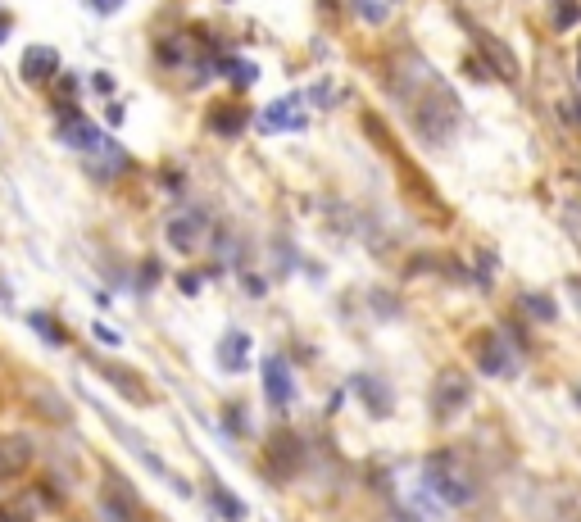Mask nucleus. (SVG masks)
Returning <instances> with one entry per match:
<instances>
[{
  "label": "nucleus",
  "mask_w": 581,
  "mask_h": 522,
  "mask_svg": "<svg viewBox=\"0 0 581 522\" xmlns=\"http://www.w3.org/2000/svg\"><path fill=\"white\" fill-rule=\"evenodd\" d=\"M386 78H391L395 105L404 109V119L414 123L427 141H445L463 123V105L454 96V87L441 73L427 69L418 55H395Z\"/></svg>",
  "instance_id": "obj_1"
},
{
  "label": "nucleus",
  "mask_w": 581,
  "mask_h": 522,
  "mask_svg": "<svg viewBox=\"0 0 581 522\" xmlns=\"http://www.w3.org/2000/svg\"><path fill=\"white\" fill-rule=\"evenodd\" d=\"M423 482H427V491H432L441 504H450V509H463V504L477 500L473 468H468L454 450H436L432 459L423 463Z\"/></svg>",
  "instance_id": "obj_2"
},
{
  "label": "nucleus",
  "mask_w": 581,
  "mask_h": 522,
  "mask_svg": "<svg viewBox=\"0 0 581 522\" xmlns=\"http://www.w3.org/2000/svg\"><path fill=\"white\" fill-rule=\"evenodd\" d=\"M468 400H473V377L463 373V368H445V373L432 382V414H436V423L459 418Z\"/></svg>",
  "instance_id": "obj_3"
},
{
  "label": "nucleus",
  "mask_w": 581,
  "mask_h": 522,
  "mask_svg": "<svg viewBox=\"0 0 581 522\" xmlns=\"http://www.w3.org/2000/svg\"><path fill=\"white\" fill-rule=\"evenodd\" d=\"M164 237H168V246L178 250V255H196V250L209 241V214H205V209H182V214L168 218Z\"/></svg>",
  "instance_id": "obj_4"
},
{
  "label": "nucleus",
  "mask_w": 581,
  "mask_h": 522,
  "mask_svg": "<svg viewBox=\"0 0 581 522\" xmlns=\"http://www.w3.org/2000/svg\"><path fill=\"white\" fill-rule=\"evenodd\" d=\"M55 132H60V141H64V146H73V150H91V155H96V150L105 146L100 128L87 119V114H78V109H60V123H55Z\"/></svg>",
  "instance_id": "obj_5"
},
{
  "label": "nucleus",
  "mask_w": 581,
  "mask_h": 522,
  "mask_svg": "<svg viewBox=\"0 0 581 522\" xmlns=\"http://www.w3.org/2000/svg\"><path fill=\"white\" fill-rule=\"evenodd\" d=\"M32 463V441L28 436H0V495L10 491Z\"/></svg>",
  "instance_id": "obj_6"
},
{
  "label": "nucleus",
  "mask_w": 581,
  "mask_h": 522,
  "mask_svg": "<svg viewBox=\"0 0 581 522\" xmlns=\"http://www.w3.org/2000/svg\"><path fill=\"white\" fill-rule=\"evenodd\" d=\"M477 364H482V373H491V377H509L513 373V355H509V345H504L500 332L477 336Z\"/></svg>",
  "instance_id": "obj_7"
},
{
  "label": "nucleus",
  "mask_w": 581,
  "mask_h": 522,
  "mask_svg": "<svg viewBox=\"0 0 581 522\" xmlns=\"http://www.w3.org/2000/svg\"><path fill=\"white\" fill-rule=\"evenodd\" d=\"M19 73L23 82H50L55 73H60V50L55 46H28L19 60Z\"/></svg>",
  "instance_id": "obj_8"
},
{
  "label": "nucleus",
  "mask_w": 581,
  "mask_h": 522,
  "mask_svg": "<svg viewBox=\"0 0 581 522\" xmlns=\"http://www.w3.org/2000/svg\"><path fill=\"white\" fill-rule=\"evenodd\" d=\"M259 123H264V132H300V128H305V114H300V96L268 105L264 114H259Z\"/></svg>",
  "instance_id": "obj_9"
},
{
  "label": "nucleus",
  "mask_w": 581,
  "mask_h": 522,
  "mask_svg": "<svg viewBox=\"0 0 581 522\" xmlns=\"http://www.w3.org/2000/svg\"><path fill=\"white\" fill-rule=\"evenodd\" d=\"M291 373H286V364L282 359H264V395H268V404L273 409H286L291 404Z\"/></svg>",
  "instance_id": "obj_10"
},
{
  "label": "nucleus",
  "mask_w": 581,
  "mask_h": 522,
  "mask_svg": "<svg viewBox=\"0 0 581 522\" xmlns=\"http://www.w3.org/2000/svg\"><path fill=\"white\" fill-rule=\"evenodd\" d=\"M477 46H482V55L491 60V69L500 73V78H518V60H513V50L504 46V41H495L491 32H477Z\"/></svg>",
  "instance_id": "obj_11"
},
{
  "label": "nucleus",
  "mask_w": 581,
  "mask_h": 522,
  "mask_svg": "<svg viewBox=\"0 0 581 522\" xmlns=\"http://www.w3.org/2000/svg\"><path fill=\"white\" fill-rule=\"evenodd\" d=\"M250 336L246 332H227L223 336V345H218V368H223V373H241V368L250 364Z\"/></svg>",
  "instance_id": "obj_12"
},
{
  "label": "nucleus",
  "mask_w": 581,
  "mask_h": 522,
  "mask_svg": "<svg viewBox=\"0 0 581 522\" xmlns=\"http://www.w3.org/2000/svg\"><path fill=\"white\" fill-rule=\"evenodd\" d=\"M246 123H250V114L241 105H218V109H209V128H214L218 137H237Z\"/></svg>",
  "instance_id": "obj_13"
},
{
  "label": "nucleus",
  "mask_w": 581,
  "mask_h": 522,
  "mask_svg": "<svg viewBox=\"0 0 581 522\" xmlns=\"http://www.w3.org/2000/svg\"><path fill=\"white\" fill-rule=\"evenodd\" d=\"M214 509H223V518H232V522L246 518V504L232 500V491H227V486H214Z\"/></svg>",
  "instance_id": "obj_14"
},
{
  "label": "nucleus",
  "mask_w": 581,
  "mask_h": 522,
  "mask_svg": "<svg viewBox=\"0 0 581 522\" xmlns=\"http://www.w3.org/2000/svg\"><path fill=\"white\" fill-rule=\"evenodd\" d=\"M359 395H368L373 400V414H386L391 409V400H386V391H382V382H373V377H359Z\"/></svg>",
  "instance_id": "obj_15"
},
{
  "label": "nucleus",
  "mask_w": 581,
  "mask_h": 522,
  "mask_svg": "<svg viewBox=\"0 0 581 522\" xmlns=\"http://www.w3.org/2000/svg\"><path fill=\"white\" fill-rule=\"evenodd\" d=\"M563 227H568V237L577 241V250H581V200H568V205H563Z\"/></svg>",
  "instance_id": "obj_16"
},
{
  "label": "nucleus",
  "mask_w": 581,
  "mask_h": 522,
  "mask_svg": "<svg viewBox=\"0 0 581 522\" xmlns=\"http://www.w3.org/2000/svg\"><path fill=\"white\" fill-rule=\"evenodd\" d=\"M28 318H32V327H37V332L46 336L50 345H64V327H60V323H46V318H41V314H28Z\"/></svg>",
  "instance_id": "obj_17"
},
{
  "label": "nucleus",
  "mask_w": 581,
  "mask_h": 522,
  "mask_svg": "<svg viewBox=\"0 0 581 522\" xmlns=\"http://www.w3.org/2000/svg\"><path fill=\"white\" fill-rule=\"evenodd\" d=\"M522 305L532 309V318H545V323L554 318V300L550 296H522Z\"/></svg>",
  "instance_id": "obj_18"
},
{
  "label": "nucleus",
  "mask_w": 581,
  "mask_h": 522,
  "mask_svg": "<svg viewBox=\"0 0 581 522\" xmlns=\"http://www.w3.org/2000/svg\"><path fill=\"white\" fill-rule=\"evenodd\" d=\"M572 23H577V10H572V5H563V10H559V19H554V28H572Z\"/></svg>",
  "instance_id": "obj_19"
},
{
  "label": "nucleus",
  "mask_w": 581,
  "mask_h": 522,
  "mask_svg": "<svg viewBox=\"0 0 581 522\" xmlns=\"http://www.w3.org/2000/svg\"><path fill=\"white\" fill-rule=\"evenodd\" d=\"M91 10H96V14H114V10H123V0H91Z\"/></svg>",
  "instance_id": "obj_20"
},
{
  "label": "nucleus",
  "mask_w": 581,
  "mask_h": 522,
  "mask_svg": "<svg viewBox=\"0 0 581 522\" xmlns=\"http://www.w3.org/2000/svg\"><path fill=\"white\" fill-rule=\"evenodd\" d=\"M314 100H318V105H327V100H332V82H318V87H314Z\"/></svg>",
  "instance_id": "obj_21"
},
{
  "label": "nucleus",
  "mask_w": 581,
  "mask_h": 522,
  "mask_svg": "<svg viewBox=\"0 0 581 522\" xmlns=\"http://www.w3.org/2000/svg\"><path fill=\"white\" fill-rule=\"evenodd\" d=\"M182 291H187V296H196V291H200V277L187 273V277H182Z\"/></svg>",
  "instance_id": "obj_22"
},
{
  "label": "nucleus",
  "mask_w": 581,
  "mask_h": 522,
  "mask_svg": "<svg viewBox=\"0 0 581 522\" xmlns=\"http://www.w3.org/2000/svg\"><path fill=\"white\" fill-rule=\"evenodd\" d=\"M96 91H114V78H109V73H96Z\"/></svg>",
  "instance_id": "obj_23"
},
{
  "label": "nucleus",
  "mask_w": 581,
  "mask_h": 522,
  "mask_svg": "<svg viewBox=\"0 0 581 522\" xmlns=\"http://www.w3.org/2000/svg\"><path fill=\"white\" fill-rule=\"evenodd\" d=\"M10 37V19H5V14H0V41Z\"/></svg>",
  "instance_id": "obj_24"
},
{
  "label": "nucleus",
  "mask_w": 581,
  "mask_h": 522,
  "mask_svg": "<svg viewBox=\"0 0 581 522\" xmlns=\"http://www.w3.org/2000/svg\"><path fill=\"white\" fill-rule=\"evenodd\" d=\"M577 78H581V55H577Z\"/></svg>",
  "instance_id": "obj_25"
},
{
  "label": "nucleus",
  "mask_w": 581,
  "mask_h": 522,
  "mask_svg": "<svg viewBox=\"0 0 581 522\" xmlns=\"http://www.w3.org/2000/svg\"><path fill=\"white\" fill-rule=\"evenodd\" d=\"M577 300H581V286H577Z\"/></svg>",
  "instance_id": "obj_26"
},
{
  "label": "nucleus",
  "mask_w": 581,
  "mask_h": 522,
  "mask_svg": "<svg viewBox=\"0 0 581 522\" xmlns=\"http://www.w3.org/2000/svg\"><path fill=\"white\" fill-rule=\"evenodd\" d=\"M577 400H581V395H577Z\"/></svg>",
  "instance_id": "obj_27"
}]
</instances>
